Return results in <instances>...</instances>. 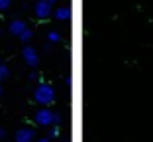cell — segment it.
Instances as JSON below:
<instances>
[{"label": "cell", "instance_id": "obj_8", "mask_svg": "<svg viewBox=\"0 0 153 142\" xmlns=\"http://www.w3.org/2000/svg\"><path fill=\"white\" fill-rule=\"evenodd\" d=\"M32 36H33V32L30 30V28H26L22 34H20V41H24V44H27V41L32 40Z\"/></svg>", "mask_w": 153, "mask_h": 142}, {"label": "cell", "instance_id": "obj_10", "mask_svg": "<svg viewBox=\"0 0 153 142\" xmlns=\"http://www.w3.org/2000/svg\"><path fill=\"white\" fill-rule=\"evenodd\" d=\"M47 40H49V44H57V41L61 40V34H59V32H55V30H53V32H49Z\"/></svg>", "mask_w": 153, "mask_h": 142}, {"label": "cell", "instance_id": "obj_18", "mask_svg": "<svg viewBox=\"0 0 153 142\" xmlns=\"http://www.w3.org/2000/svg\"><path fill=\"white\" fill-rule=\"evenodd\" d=\"M2 93H4V89H2V85H0V95H2Z\"/></svg>", "mask_w": 153, "mask_h": 142}, {"label": "cell", "instance_id": "obj_4", "mask_svg": "<svg viewBox=\"0 0 153 142\" xmlns=\"http://www.w3.org/2000/svg\"><path fill=\"white\" fill-rule=\"evenodd\" d=\"M51 2L49 0H37V4H36V16L39 20H47L51 16Z\"/></svg>", "mask_w": 153, "mask_h": 142}, {"label": "cell", "instance_id": "obj_17", "mask_svg": "<svg viewBox=\"0 0 153 142\" xmlns=\"http://www.w3.org/2000/svg\"><path fill=\"white\" fill-rule=\"evenodd\" d=\"M49 2H51V4H57V0H49Z\"/></svg>", "mask_w": 153, "mask_h": 142}, {"label": "cell", "instance_id": "obj_7", "mask_svg": "<svg viewBox=\"0 0 153 142\" xmlns=\"http://www.w3.org/2000/svg\"><path fill=\"white\" fill-rule=\"evenodd\" d=\"M69 14H71V12H69V8H65V6H59V8L55 10L53 16H55V20H59V22H61V20H67V18H69Z\"/></svg>", "mask_w": 153, "mask_h": 142}, {"label": "cell", "instance_id": "obj_15", "mask_svg": "<svg viewBox=\"0 0 153 142\" xmlns=\"http://www.w3.org/2000/svg\"><path fill=\"white\" fill-rule=\"evenodd\" d=\"M37 142H51V136H43V138H39Z\"/></svg>", "mask_w": 153, "mask_h": 142}, {"label": "cell", "instance_id": "obj_11", "mask_svg": "<svg viewBox=\"0 0 153 142\" xmlns=\"http://www.w3.org/2000/svg\"><path fill=\"white\" fill-rule=\"evenodd\" d=\"M12 4V0H0V12H6Z\"/></svg>", "mask_w": 153, "mask_h": 142}, {"label": "cell", "instance_id": "obj_16", "mask_svg": "<svg viewBox=\"0 0 153 142\" xmlns=\"http://www.w3.org/2000/svg\"><path fill=\"white\" fill-rule=\"evenodd\" d=\"M4 136H6V130L2 128V126H0V140H2V138H4Z\"/></svg>", "mask_w": 153, "mask_h": 142}, {"label": "cell", "instance_id": "obj_14", "mask_svg": "<svg viewBox=\"0 0 153 142\" xmlns=\"http://www.w3.org/2000/svg\"><path fill=\"white\" fill-rule=\"evenodd\" d=\"M30 81H37V73H36V71H32V73H30Z\"/></svg>", "mask_w": 153, "mask_h": 142}, {"label": "cell", "instance_id": "obj_12", "mask_svg": "<svg viewBox=\"0 0 153 142\" xmlns=\"http://www.w3.org/2000/svg\"><path fill=\"white\" fill-rule=\"evenodd\" d=\"M49 136H51V138H55V136H59V126H57V124H55L53 128H51V132H49Z\"/></svg>", "mask_w": 153, "mask_h": 142}, {"label": "cell", "instance_id": "obj_3", "mask_svg": "<svg viewBox=\"0 0 153 142\" xmlns=\"http://www.w3.org/2000/svg\"><path fill=\"white\" fill-rule=\"evenodd\" d=\"M53 110L49 109H39L36 113V124H39V126H49V124H53Z\"/></svg>", "mask_w": 153, "mask_h": 142}, {"label": "cell", "instance_id": "obj_19", "mask_svg": "<svg viewBox=\"0 0 153 142\" xmlns=\"http://www.w3.org/2000/svg\"><path fill=\"white\" fill-rule=\"evenodd\" d=\"M0 36H2V30H0Z\"/></svg>", "mask_w": 153, "mask_h": 142}, {"label": "cell", "instance_id": "obj_20", "mask_svg": "<svg viewBox=\"0 0 153 142\" xmlns=\"http://www.w3.org/2000/svg\"><path fill=\"white\" fill-rule=\"evenodd\" d=\"M0 63H2V61H0Z\"/></svg>", "mask_w": 153, "mask_h": 142}, {"label": "cell", "instance_id": "obj_1", "mask_svg": "<svg viewBox=\"0 0 153 142\" xmlns=\"http://www.w3.org/2000/svg\"><path fill=\"white\" fill-rule=\"evenodd\" d=\"M33 99H36V103H39V105L47 107L51 105V103L55 101V91L51 85H47V83H39L36 89V93H33Z\"/></svg>", "mask_w": 153, "mask_h": 142}, {"label": "cell", "instance_id": "obj_9", "mask_svg": "<svg viewBox=\"0 0 153 142\" xmlns=\"http://www.w3.org/2000/svg\"><path fill=\"white\" fill-rule=\"evenodd\" d=\"M6 77H10V67L4 65V63H0V81L6 79Z\"/></svg>", "mask_w": 153, "mask_h": 142}, {"label": "cell", "instance_id": "obj_2", "mask_svg": "<svg viewBox=\"0 0 153 142\" xmlns=\"http://www.w3.org/2000/svg\"><path fill=\"white\" fill-rule=\"evenodd\" d=\"M22 57L30 67H37V65H39V55H37L36 47H32V46H26L22 50Z\"/></svg>", "mask_w": 153, "mask_h": 142}, {"label": "cell", "instance_id": "obj_6", "mask_svg": "<svg viewBox=\"0 0 153 142\" xmlns=\"http://www.w3.org/2000/svg\"><path fill=\"white\" fill-rule=\"evenodd\" d=\"M26 22H24V20H14V22H10V34H14V36H20V34L24 32V30H26Z\"/></svg>", "mask_w": 153, "mask_h": 142}, {"label": "cell", "instance_id": "obj_13", "mask_svg": "<svg viewBox=\"0 0 153 142\" xmlns=\"http://www.w3.org/2000/svg\"><path fill=\"white\" fill-rule=\"evenodd\" d=\"M59 122H61V115L55 113V115H53V124H57V126H59Z\"/></svg>", "mask_w": 153, "mask_h": 142}, {"label": "cell", "instance_id": "obj_5", "mask_svg": "<svg viewBox=\"0 0 153 142\" xmlns=\"http://www.w3.org/2000/svg\"><path fill=\"white\" fill-rule=\"evenodd\" d=\"M36 140V130L33 128H20L16 132V142H33Z\"/></svg>", "mask_w": 153, "mask_h": 142}]
</instances>
